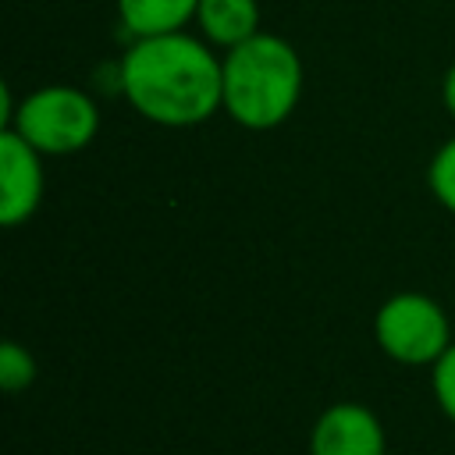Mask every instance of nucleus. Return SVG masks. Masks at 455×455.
I'll return each instance as SVG.
<instances>
[{
	"label": "nucleus",
	"mask_w": 455,
	"mask_h": 455,
	"mask_svg": "<svg viewBox=\"0 0 455 455\" xmlns=\"http://www.w3.org/2000/svg\"><path fill=\"white\" fill-rule=\"evenodd\" d=\"M441 100H444V110L455 117V64L444 71V82H441Z\"/></svg>",
	"instance_id": "obj_12"
},
{
	"label": "nucleus",
	"mask_w": 455,
	"mask_h": 455,
	"mask_svg": "<svg viewBox=\"0 0 455 455\" xmlns=\"http://www.w3.org/2000/svg\"><path fill=\"white\" fill-rule=\"evenodd\" d=\"M0 128L18 132L43 156H68L96 139L100 110L75 85H43L28 92Z\"/></svg>",
	"instance_id": "obj_3"
},
{
	"label": "nucleus",
	"mask_w": 455,
	"mask_h": 455,
	"mask_svg": "<svg viewBox=\"0 0 455 455\" xmlns=\"http://www.w3.org/2000/svg\"><path fill=\"white\" fill-rule=\"evenodd\" d=\"M430 387H434V398H437L441 412L455 423V341H451L448 352L430 366Z\"/></svg>",
	"instance_id": "obj_11"
},
{
	"label": "nucleus",
	"mask_w": 455,
	"mask_h": 455,
	"mask_svg": "<svg viewBox=\"0 0 455 455\" xmlns=\"http://www.w3.org/2000/svg\"><path fill=\"white\" fill-rule=\"evenodd\" d=\"M224 110L235 124L267 132L291 117L302 96V60L291 43L256 32L224 57Z\"/></svg>",
	"instance_id": "obj_2"
},
{
	"label": "nucleus",
	"mask_w": 455,
	"mask_h": 455,
	"mask_svg": "<svg viewBox=\"0 0 455 455\" xmlns=\"http://www.w3.org/2000/svg\"><path fill=\"white\" fill-rule=\"evenodd\" d=\"M373 338L380 352L402 366H434L451 345V327L430 295L398 291L380 302L373 316Z\"/></svg>",
	"instance_id": "obj_4"
},
{
	"label": "nucleus",
	"mask_w": 455,
	"mask_h": 455,
	"mask_svg": "<svg viewBox=\"0 0 455 455\" xmlns=\"http://www.w3.org/2000/svg\"><path fill=\"white\" fill-rule=\"evenodd\" d=\"M43 153L18 132L0 128V224L18 228L43 203Z\"/></svg>",
	"instance_id": "obj_5"
},
{
	"label": "nucleus",
	"mask_w": 455,
	"mask_h": 455,
	"mask_svg": "<svg viewBox=\"0 0 455 455\" xmlns=\"http://www.w3.org/2000/svg\"><path fill=\"white\" fill-rule=\"evenodd\" d=\"M117 75L124 100L153 124L192 128L224 110V60L188 32L135 39Z\"/></svg>",
	"instance_id": "obj_1"
},
{
	"label": "nucleus",
	"mask_w": 455,
	"mask_h": 455,
	"mask_svg": "<svg viewBox=\"0 0 455 455\" xmlns=\"http://www.w3.org/2000/svg\"><path fill=\"white\" fill-rule=\"evenodd\" d=\"M36 380V359L25 345L18 341H4L0 345V387L7 395H18L25 387H32Z\"/></svg>",
	"instance_id": "obj_9"
},
{
	"label": "nucleus",
	"mask_w": 455,
	"mask_h": 455,
	"mask_svg": "<svg viewBox=\"0 0 455 455\" xmlns=\"http://www.w3.org/2000/svg\"><path fill=\"white\" fill-rule=\"evenodd\" d=\"M309 455H387L384 423L370 405L334 402L309 430Z\"/></svg>",
	"instance_id": "obj_6"
},
{
	"label": "nucleus",
	"mask_w": 455,
	"mask_h": 455,
	"mask_svg": "<svg viewBox=\"0 0 455 455\" xmlns=\"http://www.w3.org/2000/svg\"><path fill=\"white\" fill-rule=\"evenodd\" d=\"M199 0H117V18L132 32V39L181 32L196 21Z\"/></svg>",
	"instance_id": "obj_8"
},
{
	"label": "nucleus",
	"mask_w": 455,
	"mask_h": 455,
	"mask_svg": "<svg viewBox=\"0 0 455 455\" xmlns=\"http://www.w3.org/2000/svg\"><path fill=\"white\" fill-rule=\"evenodd\" d=\"M427 185H430L434 199L448 213H455V139L437 146V153H434V160L427 167Z\"/></svg>",
	"instance_id": "obj_10"
},
{
	"label": "nucleus",
	"mask_w": 455,
	"mask_h": 455,
	"mask_svg": "<svg viewBox=\"0 0 455 455\" xmlns=\"http://www.w3.org/2000/svg\"><path fill=\"white\" fill-rule=\"evenodd\" d=\"M196 25L206 43L235 50L259 32V4L256 0H199Z\"/></svg>",
	"instance_id": "obj_7"
}]
</instances>
